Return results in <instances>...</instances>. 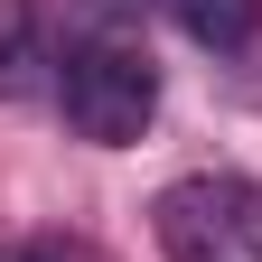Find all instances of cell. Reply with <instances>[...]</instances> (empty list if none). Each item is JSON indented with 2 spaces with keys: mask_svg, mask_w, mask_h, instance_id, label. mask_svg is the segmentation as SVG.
<instances>
[{
  "mask_svg": "<svg viewBox=\"0 0 262 262\" xmlns=\"http://www.w3.org/2000/svg\"><path fill=\"white\" fill-rule=\"evenodd\" d=\"M56 103H66V122H75V141L131 150L150 131V113H159V66H150V47L131 38V28H94V38L66 47Z\"/></svg>",
  "mask_w": 262,
  "mask_h": 262,
  "instance_id": "cell-1",
  "label": "cell"
},
{
  "mask_svg": "<svg viewBox=\"0 0 262 262\" xmlns=\"http://www.w3.org/2000/svg\"><path fill=\"white\" fill-rule=\"evenodd\" d=\"M150 234L169 262H262V187L196 169L150 196Z\"/></svg>",
  "mask_w": 262,
  "mask_h": 262,
  "instance_id": "cell-2",
  "label": "cell"
},
{
  "mask_svg": "<svg viewBox=\"0 0 262 262\" xmlns=\"http://www.w3.org/2000/svg\"><path fill=\"white\" fill-rule=\"evenodd\" d=\"M47 75V38H38V0H0V103L38 94Z\"/></svg>",
  "mask_w": 262,
  "mask_h": 262,
  "instance_id": "cell-3",
  "label": "cell"
},
{
  "mask_svg": "<svg viewBox=\"0 0 262 262\" xmlns=\"http://www.w3.org/2000/svg\"><path fill=\"white\" fill-rule=\"evenodd\" d=\"M159 19H178L196 47L225 56V47H244L253 28H262V0H159Z\"/></svg>",
  "mask_w": 262,
  "mask_h": 262,
  "instance_id": "cell-4",
  "label": "cell"
},
{
  "mask_svg": "<svg viewBox=\"0 0 262 262\" xmlns=\"http://www.w3.org/2000/svg\"><path fill=\"white\" fill-rule=\"evenodd\" d=\"M141 10H159V0H84V19H94V28H131Z\"/></svg>",
  "mask_w": 262,
  "mask_h": 262,
  "instance_id": "cell-5",
  "label": "cell"
},
{
  "mask_svg": "<svg viewBox=\"0 0 262 262\" xmlns=\"http://www.w3.org/2000/svg\"><path fill=\"white\" fill-rule=\"evenodd\" d=\"M38 262H103V253H84V244H28Z\"/></svg>",
  "mask_w": 262,
  "mask_h": 262,
  "instance_id": "cell-6",
  "label": "cell"
},
{
  "mask_svg": "<svg viewBox=\"0 0 262 262\" xmlns=\"http://www.w3.org/2000/svg\"><path fill=\"white\" fill-rule=\"evenodd\" d=\"M0 262H38V253H10V244H0Z\"/></svg>",
  "mask_w": 262,
  "mask_h": 262,
  "instance_id": "cell-7",
  "label": "cell"
}]
</instances>
